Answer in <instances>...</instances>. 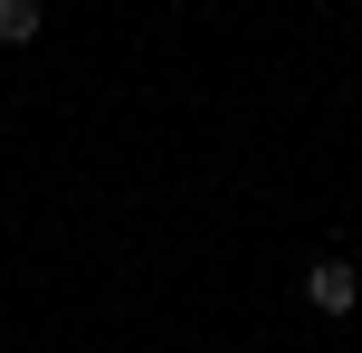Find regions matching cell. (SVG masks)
Instances as JSON below:
<instances>
[{"label":"cell","instance_id":"7a4b0ae2","mask_svg":"<svg viewBox=\"0 0 362 353\" xmlns=\"http://www.w3.org/2000/svg\"><path fill=\"white\" fill-rule=\"evenodd\" d=\"M38 29H48V10H38V0H0V48H29Z\"/></svg>","mask_w":362,"mask_h":353},{"label":"cell","instance_id":"6da1fadb","mask_svg":"<svg viewBox=\"0 0 362 353\" xmlns=\"http://www.w3.org/2000/svg\"><path fill=\"white\" fill-rule=\"evenodd\" d=\"M305 306H315V316H353V306H362L353 258H315V267H305Z\"/></svg>","mask_w":362,"mask_h":353},{"label":"cell","instance_id":"3957f363","mask_svg":"<svg viewBox=\"0 0 362 353\" xmlns=\"http://www.w3.org/2000/svg\"><path fill=\"white\" fill-rule=\"evenodd\" d=\"M353 316H362V306H353Z\"/></svg>","mask_w":362,"mask_h":353}]
</instances>
